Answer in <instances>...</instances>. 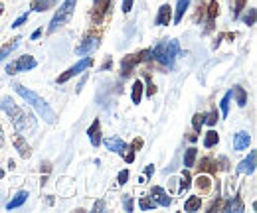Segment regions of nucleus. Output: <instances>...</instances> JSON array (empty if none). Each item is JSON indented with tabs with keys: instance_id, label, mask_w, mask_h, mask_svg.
I'll return each instance as SVG.
<instances>
[{
	"instance_id": "f257e3e1",
	"label": "nucleus",
	"mask_w": 257,
	"mask_h": 213,
	"mask_svg": "<svg viewBox=\"0 0 257 213\" xmlns=\"http://www.w3.org/2000/svg\"><path fill=\"white\" fill-rule=\"evenodd\" d=\"M0 111H4L10 119L14 128L20 132V134H30L36 130V119H34L32 113L24 111V109H18L16 103L10 99V97H2L0 99Z\"/></svg>"
},
{
	"instance_id": "f03ea898",
	"label": "nucleus",
	"mask_w": 257,
	"mask_h": 213,
	"mask_svg": "<svg viewBox=\"0 0 257 213\" xmlns=\"http://www.w3.org/2000/svg\"><path fill=\"white\" fill-rule=\"evenodd\" d=\"M12 87H14V91L18 93L26 103H30V105H32L34 109L38 111V115L48 122V124H54V122H56V113L50 109V105H48V103H46L38 93L26 89V87H24V85H20V83H14Z\"/></svg>"
},
{
	"instance_id": "7ed1b4c3",
	"label": "nucleus",
	"mask_w": 257,
	"mask_h": 213,
	"mask_svg": "<svg viewBox=\"0 0 257 213\" xmlns=\"http://www.w3.org/2000/svg\"><path fill=\"white\" fill-rule=\"evenodd\" d=\"M178 52H180L178 42L176 40H166V42H161L155 50H151V58L157 60L164 67H172Z\"/></svg>"
},
{
	"instance_id": "20e7f679",
	"label": "nucleus",
	"mask_w": 257,
	"mask_h": 213,
	"mask_svg": "<svg viewBox=\"0 0 257 213\" xmlns=\"http://www.w3.org/2000/svg\"><path fill=\"white\" fill-rule=\"evenodd\" d=\"M75 4H77V0H65L64 4L56 10V14H54V18H52V22H50V26H48V32H50V34H54L58 28H62L65 22L71 18V14H73V10H75Z\"/></svg>"
},
{
	"instance_id": "39448f33",
	"label": "nucleus",
	"mask_w": 257,
	"mask_h": 213,
	"mask_svg": "<svg viewBox=\"0 0 257 213\" xmlns=\"http://www.w3.org/2000/svg\"><path fill=\"white\" fill-rule=\"evenodd\" d=\"M38 65V61L34 60V56H20L18 60L10 61L8 65H6V73L8 75H16V73H20V71H28V69H34Z\"/></svg>"
},
{
	"instance_id": "423d86ee",
	"label": "nucleus",
	"mask_w": 257,
	"mask_h": 213,
	"mask_svg": "<svg viewBox=\"0 0 257 213\" xmlns=\"http://www.w3.org/2000/svg\"><path fill=\"white\" fill-rule=\"evenodd\" d=\"M149 58H151V50H143V52H139V54H128V56H125V58L121 60V69H123V75H128L137 63L149 60Z\"/></svg>"
},
{
	"instance_id": "0eeeda50",
	"label": "nucleus",
	"mask_w": 257,
	"mask_h": 213,
	"mask_svg": "<svg viewBox=\"0 0 257 213\" xmlns=\"http://www.w3.org/2000/svg\"><path fill=\"white\" fill-rule=\"evenodd\" d=\"M93 65V60L91 58H83L81 61H77L73 67H69L65 73H62L60 77H58V83H65V81H69L71 77H75V75H79L81 71H85V69H89Z\"/></svg>"
},
{
	"instance_id": "6e6552de",
	"label": "nucleus",
	"mask_w": 257,
	"mask_h": 213,
	"mask_svg": "<svg viewBox=\"0 0 257 213\" xmlns=\"http://www.w3.org/2000/svg\"><path fill=\"white\" fill-rule=\"evenodd\" d=\"M99 44H101V32L89 34V36L81 42V46L77 48V54H79V56H87V54L95 52L97 48H99Z\"/></svg>"
},
{
	"instance_id": "1a4fd4ad",
	"label": "nucleus",
	"mask_w": 257,
	"mask_h": 213,
	"mask_svg": "<svg viewBox=\"0 0 257 213\" xmlns=\"http://www.w3.org/2000/svg\"><path fill=\"white\" fill-rule=\"evenodd\" d=\"M109 6H111V0H95V4L91 8V20H93V24H101L105 20V14L109 12Z\"/></svg>"
},
{
	"instance_id": "9d476101",
	"label": "nucleus",
	"mask_w": 257,
	"mask_h": 213,
	"mask_svg": "<svg viewBox=\"0 0 257 213\" xmlns=\"http://www.w3.org/2000/svg\"><path fill=\"white\" fill-rule=\"evenodd\" d=\"M170 20H172V8H170V4H162L161 8H159L157 18H155V24H159V26H168Z\"/></svg>"
},
{
	"instance_id": "9b49d317",
	"label": "nucleus",
	"mask_w": 257,
	"mask_h": 213,
	"mask_svg": "<svg viewBox=\"0 0 257 213\" xmlns=\"http://www.w3.org/2000/svg\"><path fill=\"white\" fill-rule=\"evenodd\" d=\"M14 148L18 150V154H20L24 160L32 156V148H30V144H28V142H26V138H24V136H20V134H16V136H14Z\"/></svg>"
},
{
	"instance_id": "f8f14e48",
	"label": "nucleus",
	"mask_w": 257,
	"mask_h": 213,
	"mask_svg": "<svg viewBox=\"0 0 257 213\" xmlns=\"http://www.w3.org/2000/svg\"><path fill=\"white\" fill-rule=\"evenodd\" d=\"M105 148L115 154H123L127 150V144L119 136H111V138H105Z\"/></svg>"
},
{
	"instance_id": "ddd939ff",
	"label": "nucleus",
	"mask_w": 257,
	"mask_h": 213,
	"mask_svg": "<svg viewBox=\"0 0 257 213\" xmlns=\"http://www.w3.org/2000/svg\"><path fill=\"white\" fill-rule=\"evenodd\" d=\"M87 134H89V140H91V144L93 146H101V142H103V138H101V121L95 119L93 124L89 126V130H87Z\"/></svg>"
},
{
	"instance_id": "4468645a",
	"label": "nucleus",
	"mask_w": 257,
	"mask_h": 213,
	"mask_svg": "<svg viewBox=\"0 0 257 213\" xmlns=\"http://www.w3.org/2000/svg\"><path fill=\"white\" fill-rule=\"evenodd\" d=\"M255 158H257V152H249V156L243 160V162H239V172L241 174H253L255 172Z\"/></svg>"
},
{
	"instance_id": "2eb2a0df",
	"label": "nucleus",
	"mask_w": 257,
	"mask_h": 213,
	"mask_svg": "<svg viewBox=\"0 0 257 213\" xmlns=\"http://www.w3.org/2000/svg\"><path fill=\"white\" fill-rule=\"evenodd\" d=\"M151 195H153V199H155L159 205H162V207H168V205H170V197H168V193H166L162 187H153V189H151Z\"/></svg>"
},
{
	"instance_id": "dca6fc26",
	"label": "nucleus",
	"mask_w": 257,
	"mask_h": 213,
	"mask_svg": "<svg viewBox=\"0 0 257 213\" xmlns=\"http://www.w3.org/2000/svg\"><path fill=\"white\" fill-rule=\"evenodd\" d=\"M26 199H28V191H18V193L6 203V209H8V211H10V209H18L20 205L26 203Z\"/></svg>"
},
{
	"instance_id": "f3484780",
	"label": "nucleus",
	"mask_w": 257,
	"mask_h": 213,
	"mask_svg": "<svg viewBox=\"0 0 257 213\" xmlns=\"http://www.w3.org/2000/svg\"><path fill=\"white\" fill-rule=\"evenodd\" d=\"M249 142H251V136L247 132H237L235 134V140H233V148L235 150H245L249 146Z\"/></svg>"
},
{
	"instance_id": "a211bd4d",
	"label": "nucleus",
	"mask_w": 257,
	"mask_h": 213,
	"mask_svg": "<svg viewBox=\"0 0 257 213\" xmlns=\"http://www.w3.org/2000/svg\"><path fill=\"white\" fill-rule=\"evenodd\" d=\"M198 170L200 172H208V174H216L218 172V164L212 158H202L200 164H198Z\"/></svg>"
},
{
	"instance_id": "6ab92c4d",
	"label": "nucleus",
	"mask_w": 257,
	"mask_h": 213,
	"mask_svg": "<svg viewBox=\"0 0 257 213\" xmlns=\"http://www.w3.org/2000/svg\"><path fill=\"white\" fill-rule=\"evenodd\" d=\"M196 187H198V191H200L202 195H208L210 189H212V180H210L208 176H198V178H196Z\"/></svg>"
},
{
	"instance_id": "aec40b11",
	"label": "nucleus",
	"mask_w": 257,
	"mask_h": 213,
	"mask_svg": "<svg viewBox=\"0 0 257 213\" xmlns=\"http://www.w3.org/2000/svg\"><path fill=\"white\" fill-rule=\"evenodd\" d=\"M56 2H58V0H32V6H30V8H32L34 12H46V10L54 8Z\"/></svg>"
},
{
	"instance_id": "412c9836",
	"label": "nucleus",
	"mask_w": 257,
	"mask_h": 213,
	"mask_svg": "<svg viewBox=\"0 0 257 213\" xmlns=\"http://www.w3.org/2000/svg\"><path fill=\"white\" fill-rule=\"evenodd\" d=\"M218 14H220V4L216 0H212L208 4V30H212V24H214V20H216Z\"/></svg>"
},
{
	"instance_id": "4be33fe9",
	"label": "nucleus",
	"mask_w": 257,
	"mask_h": 213,
	"mask_svg": "<svg viewBox=\"0 0 257 213\" xmlns=\"http://www.w3.org/2000/svg\"><path fill=\"white\" fill-rule=\"evenodd\" d=\"M222 209H224L225 213H233V211L241 213L243 211V203H241V199H239V197H233V199H229V201L225 203Z\"/></svg>"
},
{
	"instance_id": "5701e85b",
	"label": "nucleus",
	"mask_w": 257,
	"mask_h": 213,
	"mask_svg": "<svg viewBox=\"0 0 257 213\" xmlns=\"http://www.w3.org/2000/svg\"><path fill=\"white\" fill-rule=\"evenodd\" d=\"M188 6H190V0H178V4H176V14H174V22H176V24L184 18V12L188 10Z\"/></svg>"
},
{
	"instance_id": "b1692460",
	"label": "nucleus",
	"mask_w": 257,
	"mask_h": 213,
	"mask_svg": "<svg viewBox=\"0 0 257 213\" xmlns=\"http://www.w3.org/2000/svg\"><path fill=\"white\" fill-rule=\"evenodd\" d=\"M200 207H202V199H200V197H196V195L188 197V199H186V203H184V211H188V213L200 211Z\"/></svg>"
},
{
	"instance_id": "393cba45",
	"label": "nucleus",
	"mask_w": 257,
	"mask_h": 213,
	"mask_svg": "<svg viewBox=\"0 0 257 213\" xmlns=\"http://www.w3.org/2000/svg\"><path fill=\"white\" fill-rule=\"evenodd\" d=\"M131 99H133V103H135V105H139V103H141V99H143V83H141V81H135V83H133Z\"/></svg>"
},
{
	"instance_id": "a878e982",
	"label": "nucleus",
	"mask_w": 257,
	"mask_h": 213,
	"mask_svg": "<svg viewBox=\"0 0 257 213\" xmlns=\"http://www.w3.org/2000/svg\"><path fill=\"white\" fill-rule=\"evenodd\" d=\"M218 142H220V136H218L216 130L206 132V136H204V146H206V148H212V146H216Z\"/></svg>"
},
{
	"instance_id": "bb28decb",
	"label": "nucleus",
	"mask_w": 257,
	"mask_h": 213,
	"mask_svg": "<svg viewBox=\"0 0 257 213\" xmlns=\"http://www.w3.org/2000/svg\"><path fill=\"white\" fill-rule=\"evenodd\" d=\"M231 95L235 97V101H237V105H239V107H245V105H247V93H245L243 87H235Z\"/></svg>"
},
{
	"instance_id": "cd10ccee",
	"label": "nucleus",
	"mask_w": 257,
	"mask_h": 213,
	"mask_svg": "<svg viewBox=\"0 0 257 213\" xmlns=\"http://www.w3.org/2000/svg\"><path fill=\"white\" fill-rule=\"evenodd\" d=\"M196 156H198V150L196 148H188L186 154H184V166L186 168H192L194 162H196Z\"/></svg>"
},
{
	"instance_id": "c85d7f7f",
	"label": "nucleus",
	"mask_w": 257,
	"mask_h": 213,
	"mask_svg": "<svg viewBox=\"0 0 257 213\" xmlns=\"http://www.w3.org/2000/svg\"><path fill=\"white\" fill-rule=\"evenodd\" d=\"M139 207H141L143 211H149V209H155V207H157V201H155V199H147V197H143V199L139 201Z\"/></svg>"
},
{
	"instance_id": "c756f323",
	"label": "nucleus",
	"mask_w": 257,
	"mask_h": 213,
	"mask_svg": "<svg viewBox=\"0 0 257 213\" xmlns=\"http://www.w3.org/2000/svg\"><path fill=\"white\" fill-rule=\"evenodd\" d=\"M18 40H20V38H16L14 42H10V44H6L4 48H0V61L6 58V54H8V52H12V50H14L16 46H18Z\"/></svg>"
},
{
	"instance_id": "7c9ffc66",
	"label": "nucleus",
	"mask_w": 257,
	"mask_h": 213,
	"mask_svg": "<svg viewBox=\"0 0 257 213\" xmlns=\"http://www.w3.org/2000/svg\"><path fill=\"white\" fill-rule=\"evenodd\" d=\"M229 101H231V91L225 93L224 99H222V103H220V105H222V115H224V117H227V113H229Z\"/></svg>"
},
{
	"instance_id": "2f4dec72",
	"label": "nucleus",
	"mask_w": 257,
	"mask_h": 213,
	"mask_svg": "<svg viewBox=\"0 0 257 213\" xmlns=\"http://www.w3.org/2000/svg\"><path fill=\"white\" fill-rule=\"evenodd\" d=\"M220 119V115H218V111H212V113H208V115H204V122L206 124H210V126H214L216 122Z\"/></svg>"
},
{
	"instance_id": "473e14b6",
	"label": "nucleus",
	"mask_w": 257,
	"mask_h": 213,
	"mask_svg": "<svg viewBox=\"0 0 257 213\" xmlns=\"http://www.w3.org/2000/svg\"><path fill=\"white\" fill-rule=\"evenodd\" d=\"M255 8H249V10H247V14H245V16H243V22H245V24H247V26H253V24H255Z\"/></svg>"
},
{
	"instance_id": "72a5a7b5",
	"label": "nucleus",
	"mask_w": 257,
	"mask_h": 213,
	"mask_svg": "<svg viewBox=\"0 0 257 213\" xmlns=\"http://www.w3.org/2000/svg\"><path fill=\"white\" fill-rule=\"evenodd\" d=\"M202 124H204V115H202V113H196V115L192 117V126H194V130H198V132H200Z\"/></svg>"
},
{
	"instance_id": "f704fd0d",
	"label": "nucleus",
	"mask_w": 257,
	"mask_h": 213,
	"mask_svg": "<svg viewBox=\"0 0 257 213\" xmlns=\"http://www.w3.org/2000/svg\"><path fill=\"white\" fill-rule=\"evenodd\" d=\"M245 2H247V0H235V2H233V18H237V16H239V12L243 10Z\"/></svg>"
},
{
	"instance_id": "c9c22d12",
	"label": "nucleus",
	"mask_w": 257,
	"mask_h": 213,
	"mask_svg": "<svg viewBox=\"0 0 257 213\" xmlns=\"http://www.w3.org/2000/svg\"><path fill=\"white\" fill-rule=\"evenodd\" d=\"M188 187H190V174L184 172L182 174V180H180V191H186Z\"/></svg>"
},
{
	"instance_id": "e433bc0d",
	"label": "nucleus",
	"mask_w": 257,
	"mask_h": 213,
	"mask_svg": "<svg viewBox=\"0 0 257 213\" xmlns=\"http://www.w3.org/2000/svg\"><path fill=\"white\" fill-rule=\"evenodd\" d=\"M145 79H147V95H149V97H153V95L157 93V87H155V83H153V79H151V75H147Z\"/></svg>"
},
{
	"instance_id": "4c0bfd02",
	"label": "nucleus",
	"mask_w": 257,
	"mask_h": 213,
	"mask_svg": "<svg viewBox=\"0 0 257 213\" xmlns=\"http://www.w3.org/2000/svg\"><path fill=\"white\" fill-rule=\"evenodd\" d=\"M128 150H133V152H139L141 148H143V138H135L133 142H131V146H127Z\"/></svg>"
},
{
	"instance_id": "58836bf2",
	"label": "nucleus",
	"mask_w": 257,
	"mask_h": 213,
	"mask_svg": "<svg viewBox=\"0 0 257 213\" xmlns=\"http://www.w3.org/2000/svg\"><path fill=\"white\" fill-rule=\"evenodd\" d=\"M24 22H28V12L26 14H22V16H18L16 20H14V24H12V28H20Z\"/></svg>"
},
{
	"instance_id": "ea45409f",
	"label": "nucleus",
	"mask_w": 257,
	"mask_h": 213,
	"mask_svg": "<svg viewBox=\"0 0 257 213\" xmlns=\"http://www.w3.org/2000/svg\"><path fill=\"white\" fill-rule=\"evenodd\" d=\"M128 180V170H123L121 174H119V185H125Z\"/></svg>"
},
{
	"instance_id": "a19ab883",
	"label": "nucleus",
	"mask_w": 257,
	"mask_h": 213,
	"mask_svg": "<svg viewBox=\"0 0 257 213\" xmlns=\"http://www.w3.org/2000/svg\"><path fill=\"white\" fill-rule=\"evenodd\" d=\"M202 16H204V4H202V2H200V4H198V12H196V16H194V20H196V22H198V20H200V18H202Z\"/></svg>"
},
{
	"instance_id": "79ce46f5",
	"label": "nucleus",
	"mask_w": 257,
	"mask_h": 213,
	"mask_svg": "<svg viewBox=\"0 0 257 213\" xmlns=\"http://www.w3.org/2000/svg\"><path fill=\"white\" fill-rule=\"evenodd\" d=\"M131 8H133V0H123V12L128 14V12H131Z\"/></svg>"
},
{
	"instance_id": "37998d69",
	"label": "nucleus",
	"mask_w": 257,
	"mask_h": 213,
	"mask_svg": "<svg viewBox=\"0 0 257 213\" xmlns=\"http://www.w3.org/2000/svg\"><path fill=\"white\" fill-rule=\"evenodd\" d=\"M125 211H133V199L128 197V195H125Z\"/></svg>"
},
{
	"instance_id": "c03bdc74",
	"label": "nucleus",
	"mask_w": 257,
	"mask_h": 213,
	"mask_svg": "<svg viewBox=\"0 0 257 213\" xmlns=\"http://www.w3.org/2000/svg\"><path fill=\"white\" fill-rule=\"evenodd\" d=\"M105 207H107V205H105V201H103V199H101V201H97V203H95V207H93V211H95V213H99V211H103V209H105Z\"/></svg>"
},
{
	"instance_id": "a18cd8bd",
	"label": "nucleus",
	"mask_w": 257,
	"mask_h": 213,
	"mask_svg": "<svg viewBox=\"0 0 257 213\" xmlns=\"http://www.w3.org/2000/svg\"><path fill=\"white\" fill-rule=\"evenodd\" d=\"M153 174H155V166L151 164V166H147V168H145V178H151Z\"/></svg>"
},
{
	"instance_id": "49530a36",
	"label": "nucleus",
	"mask_w": 257,
	"mask_h": 213,
	"mask_svg": "<svg viewBox=\"0 0 257 213\" xmlns=\"http://www.w3.org/2000/svg\"><path fill=\"white\" fill-rule=\"evenodd\" d=\"M40 36H42V28H38V30L34 32L32 36H30V40H38V38H40Z\"/></svg>"
},
{
	"instance_id": "de8ad7c7",
	"label": "nucleus",
	"mask_w": 257,
	"mask_h": 213,
	"mask_svg": "<svg viewBox=\"0 0 257 213\" xmlns=\"http://www.w3.org/2000/svg\"><path fill=\"white\" fill-rule=\"evenodd\" d=\"M4 144V132H2V128H0V146Z\"/></svg>"
},
{
	"instance_id": "09e8293b",
	"label": "nucleus",
	"mask_w": 257,
	"mask_h": 213,
	"mask_svg": "<svg viewBox=\"0 0 257 213\" xmlns=\"http://www.w3.org/2000/svg\"><path fill=\"white\" fill-rule=\"evenodd\" d=\"M2 12H4V6H2V2H0V14H2Z\"/></svg>"
},
{
	"instance_id": "8fccbe9b",
	"label": "nucleus",
	"mask_w": 257,
	"mask_h": 213,
	"mask_svg": "<svg viewBox=\"0 0 257 213\" xmlns=\"http://www.w3.org/2000/svg\"><path fill=\"white\" fill-rule=\"evenodd\" d=\"M2 176H4V172H2V170H0V180H2Z\"/></svg>"
}]
</instances>
